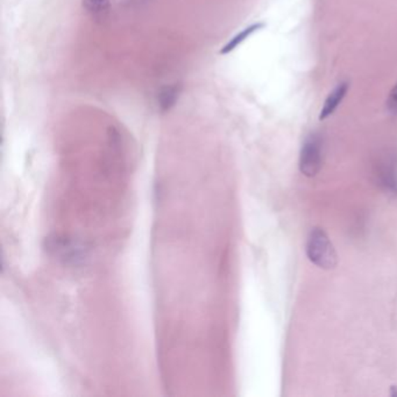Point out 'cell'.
Returning <instances> with one entry per match:
<instances>
[{
    "instance_id": "cell-3",
    "label": "cell",
    "mask_w": 397,
    "mask_h": 397,
    "mask_svg": "<svg viewBox=\"0 0 397 397\" xmlns=\"http://www.w3.org/2000/svg\"><path fill=\"white\" fill-rule=\"evenodd\" d=\"M348 88H350V85H348L347 82H341L329 93L327 98L325 99L323 107H322V111H320V120L327 119L329 117L334 114V111L338 109V106L340 105L343 99L347 93Z\"/></svg>"
},
{
    "instance_id": "cell-5",
    "label": "cell",
    "mask_w": 397,
    "mask_h": 397,
    "mask_svg": "<svg viewBox=\"0 0 397 397\" xmlns=\"http://www.w3.org/2000/svg\"><path fill=\"white\" fill-rule=\"evenodd\" d=\"M381 181L388 191L397 193V158H389L381 170Z\"/></svg>"
},
{
    "instance_id": "cell-6",
    "label": "cell",
    "mask_w": 397,
    "mask_h": 397,
    "mask_svg": "<svg viewBox=\"0 0 397 397\" xmlns=\"http://www.w3.org/2000/svg\"><path fill=\"white\" fill-rule=\"evenodd\" d=\"M85 11L96 20H104L109 15L110 0H82Z\"/></svg>"
},
{
    "instance_id": "cell-10",
    "label": "cell",
    "mask_w": 397,
    "mask_h": 397,
    "mask_svg": "<svg viewBox=\"0 0 397 397\" xmlns=\"http://www.w3.org/2000/svg\"><path fill=\"white\" fill-rule=\"evenodd\" d=\"M391 390H393V393L390 394L391 396H397V387H391Z\"/></svg>"
},
{
    "instance_id": "cell-9",
    "label": "cell",
    "mask_w": 397,
    "mask_h": 397,
    "mask_svg": "<svg viewBox=\"0 0 397 397\" xmlns=\"http://www.w3.org/2000/svg\"><path fill=\"white\" fill-rule=\"evenodd\" d=\"M146 1H147V0H130L132 4H133V3H135V4H142V3H146Z\"/></svg>"
},
{
    "instance_id": "cell-4",
    "label": "cell",
    "mask_w": 397,
    "mask_h": 397,
    "mask_svg": "<svg viewBox=\"0 0 397 397\" xmlns=\"http://www.w3.org/2000/svg\"><path fill=\"white\" fill-rule=\"evenodd\" d=\"M181 90L182 88L179 84L165 85L160 89L158 93V109L161 110L162 112L172 110L175 106L176 102L179 100Z\"/></svg>"
},
{
    "instance_id": "cell-7",
    "label": "cell",
    "mask_w": 397,
    "mask_h": 397,
    "mask_svg": "<svg viewBox=\"0 0 397 397\" xmlns=\"http://www.w3.org/2000/svg\"><path fill=\"white\" fill-rule=\"evenodd\" d=\"M264 24H254V25L250 26V27H247V29H243L239 34H237L234 38L230 40L227 45L223 47V50H220V54H229L232 52V50H236L237 47L239 46L240 43H244L247 38H250L253 33L257 32L259 29H262L264 27Z\"/></svg>"
},
{
    "instance_id": "cell-1",
    "label": "cell",
    "mask_w": 397,
    "mask_h": 397,
    "mask_svg": "<svg viewBox=\"0 0 397 397\" xmlns=\"http://www.w3.org/2000/svg\"><path fill=\"white\" fill-rule=\"evenodd\" d=\"M306 255L317 267L322 269H334L338 264V257L334 245L325 231L318 227L311 230L308 243Z\"/></svg>"
},
{
    "instance_id": "cell-2",
    "label": "cell",
    "mask_w": 397,
    "mask_h": 397,
    "mask_svg": "<svg viewBox=\"0 0 397 397\" xmlns=\"http://www.w3.org/2000/svg\"><path fill=\"white\" fill-rule=\"evenodd\" d=\"M323 158V140L320 134H310L306 137L299 154V170L306 177H313L320 172Z\"/></svg>"
},
{
    "instance_id": "cell-8",
    "label": "cell",
    "mask_w": 397,
    "mask_h": 397,
    "mask_svg": "<svg viewBox=\"0 0 397 397\" xmlns=\"http://www.w3.org/2000/svg\"><path fill=\"white\" fill-rule=\"evenodd\" d=\"M387 111L393 114V116H396L397 114V83L394 85V88L391 89V91L389 92V96H388V99H387Z\"/></svg>"
}]
</instances>
